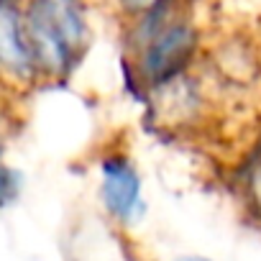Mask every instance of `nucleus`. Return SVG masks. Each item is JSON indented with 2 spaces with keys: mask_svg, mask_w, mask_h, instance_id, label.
Listing matches in <instances>:
<instances>
[{
  "mask_svg": "<svg viewBox=\"0 0 261 261\" xmlns=\"http://www.w3.org/2000/svg\"><path fill=\"white\" fill-rule=\"evenodd\" d=\"M195 0L156 8L123 23L125 82L141 100L146 92L195 72L202 51V31L195 18Z\"/></svg>",
  "mask_w": 261,
  "mask_h": 261,
  "instance_id": "1",
  "label": "nucleus"
},
{
  "mask_svg": "<svg viewBox=\"0 0 261 261\" xmlns=\"http://www.w3.org/2000/svg\"><path fill=\"white\" fill-rule=\"evenodd\" d=\"M44 85L72 80L92 44L90 0H23Z\"/></svg>",
  "mask_w": 261,
  "mask_h": 261,
  "instance_id": "2",
  "label": "nucleus"
},
{
  "mask_svg": "<svg viewBox=\"0 0 261 261\" xmlns=\"http://www.w3.org/2000/svg\"><path fill=\"white\" fill-rule=\"evenodd\" d=\"M97 200L113 225L128 230L146 215L144 174L125 149H110L97 159Z\"/></svg>",
  "mask_w": 261,
  "mask_h": 261,
  "instance_id": "3",
  "label": "nucleus"
},
{
  "mask_svg": "<svg viewBox=\"0 0 261 261\" xmlns=\"http://www.w3.org/2000/svg\"><path fill=\"white\" fill-rule=\"evenodd\" d=\"M44 85L26 23L23 0H0V92L23 95Z\"/></svg>",
  "mask_w": 261,
  "mask_h": 261,
  "instance_id": "4",
  "label": "nucleus"
},
{
  "mask_svg": "<svg viewBox=\"0 0 261 261\" xmlns=\"http://www.w3.org/2000/svg\"><path fill=\"white\" fill-rule=\"evenodd\" d=\"M144 105L151 115V120L164 130H182L195 125L207 105V97L202 92V82L195 77V72L182 74L151 92H146Z\"/></svg>",
  "mask_w": 261,
  "mask_h": 261,
  "instance_id": "5",
  "label": "nucleus"
},
{
  "mask_svg": "<svg viewBox=\"0 0 261 261\" xmlns=\"http://www.w3.org/2000/svg\"><path fill=\"white\" fill-rule=\"evenodd\" d=\"M236 187H238V200L243 210L248 213L253 223L261 225V141L248 151L246 162H241Z\"/></svg>",
  "mask_w": 261,
  "mask_h": 261,
  "instance_id": "6",
  "label": "nucleus"
},
{
  "mask_svg": "<svg viewBox=\"0 0 261 261\" xmlns=\"http://www.w3.org/2000/svg\"><path fill=\"white\" fill-rule=\"evenodd\" d=\"M21 192H23V174L16 167L0 162V210L13 207Z\"/></svg>",
  "mask_w": 261,
  "mask_h": 261,
  "instance_id": "7",
  "label": "nucleus"
},
{
  "mask_svg": "<svg viewBox=\"0 0 261 261\" xmlns=\"http://www.w3.org/2000/svg\"><path fill=\"white\" fill-rule=\"evenodd\" d=\"M172 3H179V0H113L120 23L134 21V18H141V16H146V13H151V11H156V8L172 6Z\"/></svg>",
  "mask_w": 261,
  "mask_h": 261,
  "instance_id": "8",
  "label": "nucleus"
},
{
  "mask_svg": "<svg viewBox=\"0 0 261 261\" xmlns=\"http://www.w3.org/2000/svg\"><path fill=\"white\" fill-rule=\"evenodd\" d=\"M172 261H213V258L205 256V253H179V256H174Z\"/></svg>",
  "mask_w": 261,
  "mask_h": 261,
  "instance_id": "9",
  "label": "nucleus"
}]
</instances>
